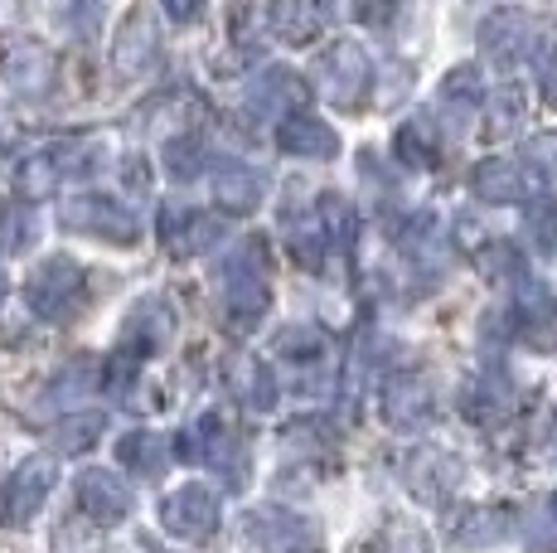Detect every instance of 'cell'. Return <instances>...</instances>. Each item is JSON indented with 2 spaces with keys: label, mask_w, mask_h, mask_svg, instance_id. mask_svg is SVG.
I'll list each match as a JSON object with an SVG mask.
<instances>
[{
  "label": "cell",
  "mask_w": 557,
  "mask_h": 553,
  "mask_svg": "<svg viewBox=\"0 0 557 553\" xmlns=\"http://www.w3.org/2000/svg\"><path fill=\"white\" fill-rule=\"evenodd\" d=\"M320 229H325V243L330 248H349V238H355V214H349V205L339 195H325L320 199Z\"/></svg>",
  "instance_id": "35"
},
{
  "label": "cell",
  "mask_w": 557,
  "mask_h": 553,
  "mask_svg": "<svg viewBox=\"0 0 557 553\" xmlns=\"http://www.w3.org/2000/svg\"><path fill=\"white\" fill-rule=\"evenodd\" d=\"M403 476H407V491L422 500V505H442V500L460 486L466 471H460V462L446 452H412V462L403 466Z\"/></svg>",
  "instance_id": "14"
},
{
  "label": "cell",
  "mask_w": 557,
  "mask_h": 553,
  "mask_svg": "<svg viewBox=\"0 0 557 553\" xmlns=\"http://www.w3.org/2000/svg\"><path fill=\"white\" fill-rule=\"evenodd\" d=\"M83 286H88V276L73 258H45L35 272H29L25 282V302L35 316H45V321H63V316L78 311L83 302Z\"/></svg>",
  "instance_id": "2"
},
{
  "label": "cell",
  "mask_w": 557,
  "mask_h": 553,
  "mask_svg": "<svg viewBox=\"0 0 557 553\" xmlns=\"http://www.w3.org/2000/svg\"><path fill=\"white\" fill-rule=\"evenodd\" d=\"M267 10H272V29L282 39H292V45H301V39L315 35V25H320V5L315 0H267Z\"/></svg>",
  "instance_id": "28"
},
{
  "label": "cell",
  "mask_w": 557,
  "mask_h": 553,
  "mask_svg": "<svg viewBox=\"0 0 557 553\" xmlns=\"http://www.w3.org/2000/svg\"><path fill=\"white\" fill-rule=\"evenodd\" d=\"M0 78H5V88L20 93V98H45L53 83V59L39 45H15L0 59Z\"/></svg>",
  "instance_id": "16"
},
{
  "label": "cell",
  "mask_w": 557,
  "mask_h": 553,
  "mask_svg": "<svg viewBox=\"0 0 557 553\" xmlns=\"http://www.w3.org/2000/svg\"><path fill=\"white\" fill-rule=\"evenodd\" d=\"M369 78H373V63L355 39H335V45L315 59L320 93H325L330 102H339V108H359L363 93H369Z\"/></svg>",
  "instance_id": "4"
},
{
  "label": "cell",
  "mask_w": 557,
  "mask_h": 553,
  "mask_svg": "<svg viewBox=\"0 0 557 553\" xmlns=\"http://www.w3.org/2000/svg\"><path fill=\"white\" fill-rule=\"evenodd\" d=\"M5 292H10V276H5V272H0V302H5Z\"/></svg>",
  "instance_id": "46"
},
{
  "label": "cell",
  "mask_w": 557,
  "mask_h": 553,
  "mask_svg": "<svg viewBox=\"0 0 557 553\" xmlns=\"http://www.w3.org/2000/svg\"><path fill=\"white\" fill-rule=\"evenodd\" d=\"M539 88H543V98L557 108V45L543 54V63H539Z\"/></svg>",
  "instance_id": "44"
},
{
  "label": "cell",
  "mask_w": 557,
  "mask_h": 553,
  "mask_svg": "<svg viewBox=\"0 0 557 553\" xmlns=\"http://www.w3.org/2000/svg\"><path fill=\"white\" fill-rule=\"evenodd\" d=\"M156 54H160V25H156L151 10L136 5L112 39V63L122 78H141V73L156 63Z\"/></svg>",
  "instance_id": "10"
},
{
  "label": "cell",
  "mask_w": 557,
  "mask_h": 553,
  "mask_svg": "<svg viewBox=\"0 0 557 553\" xmlns=\"http://www.w3.org/2000/svg\"><path fill=\"white\" fill-rule=\"evenodd\" d=\"M276 146H282L286 156H296V161H335L339 132L310 112H286L282 132H276Z\"/></svg>",
  "instance_id": "12"
},
{
  "label": "cell",
  "mask_w": 557,
  "mask_h": 553,
  "mask_svg": "<svg viewBox=\"0 0 557 553\" xmlns=\"http://www.w3.org/2000/svg\"><path fill=\"white\" fill-rule=\"evenodd\" d=\"M276 355L296 359V365H310V359L325 355V335H320L315 325H286V331L276 335Z\"/></svg>",
  "instance_id": "34"
},
{
  "label": "cell",
  "mask_w": 557,
  "mask_h": 553,
  "mask_svg": "<svg viewBox=\"0 0 557 553\" xmlns=\"http://www.w3.org/2000/svg\"><path fill=\"white\" fill-rule=\"evenodd\" d=\"M20 189H25V195H49L53 185H59V165H53V156L49 151H39V156H29L25 165H20Z\"/></svg>",
  "instance_id": "38"
},
{
  "label": "cell",
  "mask_w": 557,
  "mask_h": 553,
  "mask_svg": "<svg viewBox=\"0 0 557 553\" xmlns=\"http://www.w3.org/2000/svg\"><path fill=\"white\" fill-rule=\"evenodd\" d=\"M35 243V214L20 199H0V253H25Z\"/></svg>",
  "instance_id": "30"
},
{
  "label": "cell",
  "mask_w": 557,
  "mask_h": 553,
  "mask_svg": "<svg viewBox=\"0 0 557 553\" xmlns=\"http://www.w3.org/2000/svg\"><path fill=\"white\" fill-rule=\"evenodd\" d=\"M78 505L88 509V519L98 525H116V519L132 515V491L116 471H102V466H88L78 476Z\"/></svg>",
  "instance_id": "13"
},
{
  "label": "cell",
  "mask_w": 557,
  "mask_h": 553,
  "mask_svg": "<svg viewBox=\"0 0 557 553\" xmlns=\"http://www.w3.org/2000/svg\"><path fill=\"white\" fill-rule=\"evenodd\" d=\"M325 253H330V243H325L320 219L315 214L292 219V258L301 262V268H320V262H325Z\"/></svg>",
  "instance_id": "31"
},
{
  "label": "cell",
  "mask_w": 557,
  "mask_h": 553,
  "mask_svg": "<svg viewBox=\"0 0 557 553\" xmlns=\"http://www.w3.org/2000/svg\"><path fill=\"white\" fill-rule=\"evenodd\" d=\"M529 243L539 253H557V199H539L529 209Z\"/></svg>",
  "instance_id": "39"
},
{
  "label": "cell",
  "mask_w": 557,
  "mask_h": 553,
  "mask_svg": "<svg viewBox=\"0 0 557 553\" xmlns=\"http://www.w3.org/2000/svg\"><path fill=\"white\" fill-rule=\"evenodd\" d=\"M548 509H553V519H557V495H553V500H548Z\"/></svg>",
  "instance_id": "47"
},
{
  "label": "cell",
  "mask_w": 557,
  "mask_h": 553,
  "mask_svg": "<svg viewBox=\"0 0 557 553\" xmlns=\"http://www.w3.org/2000/svg\"><path fill=\"white\" fill-rule=\"evenodd\" d=\"M262 262H267L262 238H243L238 248L228 253V262H223V306H228V316L243 325H252L257 316L267 311V302H272Z\"/></svg>",
  "instance_id": "1"
},
{
  "label": "cell",
  "mask_w": 557,
  "mask_h": 553,
  "mask_svg": "<svg viewBox=\"0 0 557 553\" xmlns=\"http://www.w3.org/2000/svg\"><path fill=\"white\" fill-rule=\"evenodd\" d=\"M160 5H165V15H170V20H180V25H185V20H195V15H199L203 0H160Z\"/></svg>",
  "instance_id": "45"
},
{
  "label": "cell",
  "mask_w": 557,
  "mask_h": 553,
  "mask_svg": "<svg viewBox=\"0 0 557 553\" xmlns=\"http://www.w3.org/2000/svg\"><path fill=\"white\" fill-rule=\"evenodd\" d=\"M165 170L175 180H195L209 170V146L199 142V136H189V132H180V136H170L165 142Z\"/></svg>",
  "instance_id": "29"
},
{
  "label": "cell",
  "mask_w": 557,
  "mask_h": 553,
  "mask_svg": "<svg viewBox=\"0 0 557 553\" xmlns=\"http://www.w3.org/2000/svg\"><path fill=\"white\" fill-rule=\"evenodd\" d=\"M63 25L73 29L78 39H88L98 29V15H102V0H63Z\"/></svg>",
  "instance_id": "43"
},
{
  "label": "cell",
  "mask_w": 557,
  "mask_h": 553,
  "mask_svg": "<svg viewBox=\"0 0 557 553\" xmlns=\"http://www.w3.org/2000/svg\"><path fill=\"white\" fill-rule=\"evenodd\" d=\"M219 515H223L219 495H213L209 486H180L175 495L160 500V525L175 539H189V544L209 539L213 529H219Z\"/></svg>",
  "instance_id": "7"
},
{
  "label": "cell",
  "mask_w": 557,
  "mask_h": 553,
  "mask_svg": "<svg viewBox=\"0 0 557 553\" xmlns=\"http://www.w3.org/2000/svg\"><path fill=\"white\" fill-rule=\"evenodd\" d=\"M407 10H412V0H359V20L369 29H379V35H393Z\"/></svg>",
  "instance_id": "36"
},
{
  "label": "cell",
  "mask_w": 557,
  "mask_h": 553,
  "mask_svg": "<svg viewBox=\"0 0 557 553\" xmlns=\"http://www.w3.org/2000/svg\"><path fill=\"white\" fill-rule=\"evenodd\" d=\"M480 102H485V78H480L475 63H460L442 78V122L451 136H466L470 116L480 112Z\"/></svg>",
  "instance_id": "15"
},
{
  "label": "cell",
  "mask_w": 557,
  "mask_h": 553,
  "mask_svg": "<svg viewBox=\"0 0 557 553\" xmlns=\"http://www.w3.org/2000/svg\"><path fill=\"white\" fill-rule=\"evenodd\" d=\"M480 49H485L490 63H519L529 54L533 45H539V25H533L529 10H495V15L480 20Z\"/></svg>",
  "instance_id": "8"
},
{
  "label": "cell",
  "mask_w": 557,
  "mask_h": 553,
  "mask_svg": "<svg viewBox=\"0 0 557 553\" xmlns=\"http://www.w3.org/2000/svg\"><path fill=\"white\" fill-rule=\"evenodd\" d=\"M470 189L485 205H519L529 195V180H523V170L513 161H480L475 175H470Z\"/></svg>",
  "instance_id": "22"
},
{
  "label": "cell",
  "mask_w": 557,
  "mask_h": 553,
  "mask_svg": "<svg viewBox=\"0 0 557 553\" xmlns=\"http://www.w3.org/2000/svg\"><path fill=\"white\" fill-rule=\"evenodd\" d=\"M480 268H485L490 276H523V253L513 248V243H485Z\"/></svg>",
  "instance_id": "41"
},
{
  "label": "cell",
  "mask_w": 557,
  "mask_h": 553,
  "mask_svg": "<svg viewBox=\"0 0 557 553\" xmlns=\"http://www.w3.org/2000/svg\"><path fill=\"white\" fill-rule=\"evenodd\" d=\"M116 456H122V466L136 471L141 481H160L170 466V442L160 438V432H126V438L116 442Z\"/></svg>",
  "instance_id": "23"
},
{
  "label": "cell",
  "mask_w": 557,
  "mask_h": 553,
  "mask_svg": "<svg viewBox=\"0 0 557 553\" xmlns=\"http://www.w3.org/2000/svg\"><path fill=\"white\" fill-rule=\"evenodd\" d=\"M219 238H223L219 214H199V209H185V205L160 209V243H165L175 258H199V253H209Z\"/></svg>",
  "instance_id": "9"
},
{
  "label": "cell",
  "mask_w": 557,
  "mask_h": 553,
  "mask_svg": "<svg viewBox=\"0 0 557 553\" xmlns=\"http://www.w3.org/2000/svg\"><path fill=\"white\" fill-rule=\"evenodd\" d=\"M301 78H296L292 69H282V63H272V69H262L252 78V88H248V108L257 116H272V112H292L296 102H301Z\"/></svg>",
  "instance_id": "20"
},
{
  "label": "cell",
  "mask_w": 557,
  "mask_h": 553,
  "mask_svg": "<svg viewBox=\"0 0 557 553\" xmlns=\"http://www.w3.org/2000/svg\"><path fill=\"white\" fill-rule=\"evenodd\" d=\"M379 408H383V418H388L393 428L417 432V428H426V422H432L436 393H432V384H426L422 374H393L388 384H383Z\"/></svg>",
  "instance_id": "11"
},
{
  "label": "cell",
  "mask_w": 557,
  "mask_h": 553,
  "mask_svg": "<svg viewBox=\"0 0 557 553\" xmlns=\"http://www.w3.org/2000/svg\"><path fill=\"white\" fill-rule=\"evenodd\" d=\"M523 539H529L533 553H553V549H557V519H553L548 500L529 509V534H523Z\"/></svg>",
  "instance_id": "42"
},
{
  "label": "cell",
  "mask_w": 557,
  "mask_h": 553,
  "mask_svg": "<svg viewBox=\"0 0 557 553\" xmlns=\"http://www.w3.org/2000/svg\"><path fill=\"white\" fill-rule=\"evenodd\" d=\"M102 428H107V418H98V413H73V418L59 422L53 442H59V452H88L102 438Z\"/></svg>",
  "instance_id": "32"
},
{
  "label": "cell",
  "mask_w": 557,
  "mask_h": 553,
  "mask_svg": "<svg viewBox=\"0 0 557 553\" xmlns=\"http://www.w3.org/2000/svg\"><path fill=\"white\" fill-rule=\"evenodd\" d=\"M53 481H59L53 456H25V462L10 471V481L0 486V519H5V525H29V519L39 515V505L49 500Z\"/></svg>",
  "instance_id": "5"
},
{
  "label": "cell",
  "mask_w": 557,
  "mask_h": 553,
  "mask_svg": "<svg viewBox=\"0 0 557 553\" xmlns=\"http://www.w3.org/2000/svg\"><path fill=\"white\" fill-rule=\"evenodd\" d=\"M509 403H513V389L505 374H480L466 393V413L475 422H499L509 413Z\"/></svg>",
  "instance_id": "27"
},
{
  "label": "cell",
  "mask_w": 557,
  "mask_h": 553,
  "mask_svg": "<svg viewBox=\"0 0 557 553\" xmlns=\"http://www.w3.org/2000/svg\"><path fill=\"white\" fill-rule=\"evenodd\" d=\"M379 553H432V539L417 525H407V519H388V529H383V539H379Z\"/></svg>",
  "instance_id": "37"
},
{
  "label": "cell",
  "mask_w": 557,
  "mask_h": 553,
  "mask_svg": "<svg viewBox=\"0 0 557 553\" xmlns=\"http://www.w3.org/2000/svg\"><path fill=\"white\" fill-rule=\"evenodd\" d=\"M513 316H519V331L533 340V345H553L557 340V296L533 276H519V302H513Z\"/></svg>",
  "instance_id": "17"
},
{
  "label": "cell",
  "mask_w": 557,
  "mask_h": 553,
  "mask_svg": "<svg viewBox=\"0 0 557 553\" xmlns=\"http://www.w3.org/2000/svg\"><path fill=\"white\" fill-rule=\"evenodd\" d=\"M228 389L238 393V403H243V408H252V413H272L276 408V379H272V369H267L262 359H252V355H238L228 365Z\"/></svg>",
  "instance_id": "21"
},
{
  "label": "cell",
  "mask_w": 557,
  "mask_h": 553,
  "mask_svg": "<svg viewBox=\"0 0 557 553\" xmlns=\"http://www.w3.org/2000/svg\"><path fill=\"white\" fill-rule=\"evenodd\" d=\"M63 229L73 233H88V238H102V243H136V214L122 209L116 199H102V195H78L63 205Z\"/></svg>",
  "instance_id": "6"
},
{
  "label": "cell",
  "mask_w": 557,
  "mask_h": 553,
  "mask_svg": "<svg viewBox=\"0 0 557 553\" xmlns=\"http://www.w3.org/2000/svg\"><path fill=\"white\" fill-rule=\"evenodd\" d=\"M523 165L539 180H557V136L553 132L529 136V142H523Z\"/></svg>",
  "instance_id": "40"
},
{
  "label": "cell",
  "mask_w": 557,
  "mask_h": 553,
  "mask_svg": "<svg viewBox=\"0 0 557 553\" xmlns=\"http://www.w3.org/2000/svg\"><path fill=\"white\" fill-rule=\"evenodd\" d=\"M248 539L262 553H325V534H320L315 519L282 505L248 509Z\"/></svg>",
  "instance_id": "3"
},
{
  "label": "cell",
  "mask_w": 557,
  "mask_h": 553,
  "mask_svg": "<svg viewBox=\"0 0 557 553\" xmlns=\"http://www.w3.org/2000/svg\"><path fill=\"white\" fill-rule=\"evenodd\" d=\"M485 126H490V136H513L523 122H529V93L523 88H513V83H505V88H495L485 102Z\"/></svg>",
  "instance_id": "26"
},
{
  "label": "cell",
  "mask_w": 557,
  "mask_h": 553,
  "mask_svg": "<svg viewBox=\"0 0 557 553\" xmlns=\"http://www.w3.org/2000/svg\"><path fill=\"white\" fill-rule=\"evenodd\" d=\"M509 525H513V515H509V509H499V505H495V509H470V515H460L451 549H456V553L490 549V544H499V539L509 534Z\"/></svg>",
  "instance_id": "24"
},
{
  "label": "cell",
  "mask_w": 557,
  "mask_h": 553,
  "mask_svg": "<svg viewBox=\"0 0 557 553\" xmlns=\"http://www.w3.org/2000/svg\"><path fill=\"white\" fill-rule=\"evenodd\" d=\"M393 146H398V161H403L407 170H432V161H436L432 116H426V112L407 116V122L398 126V136H393Z\"/></svg>",
  "instance_id": "25"
},
{
  "label": "cell",
  "mask_w": 557,
  "mask_h": 553,
  "mask_svg": "<svg viewBox=\"0 0 557 553\" xmlns=\"http://www.w3.org/2000/svg\"><path fill=\"white\" fill-rule=\"evenodd\" d=\"M267 195V175L243 161H228L213 170V199H219V209H228V214H252L257 205H262Z\"/></svg>",
  "instance_id": "18"
},
{
  "label": "cell",
  "mask_w": 557,
  "mask_h": 553,
  "mask_svg": "<svg viewBox=\"0 0 557 553\" xmlns=\"http://www.w3.org/2000/svg\"><path fill=\"white\" fill-rule=\"evenodd\" d=\"M53 165H59V175H92V165L102 161V146L98 142H83V136H73V142H59L49 146Z\"/></svg>",
  "instance_id": "33"
},
{
  "label": "cell",
  "mask_w": 557,
  "mask_h": 553,
  "mask_svg": "<svg viewBox=\"0 0 557 553\" xmlns=\"http://www.w3.org/2000/svg\"><path fill=\"white\" fill-rule=\"evenodd\" d=\"M170 306L165 302H156V296H146L141 306H136L132 316H126V325H122V349L126 355H136V359H146L151 349H160L170 340Z\"/></svg>",
  "instance_id": "19"
}]
</instances>
